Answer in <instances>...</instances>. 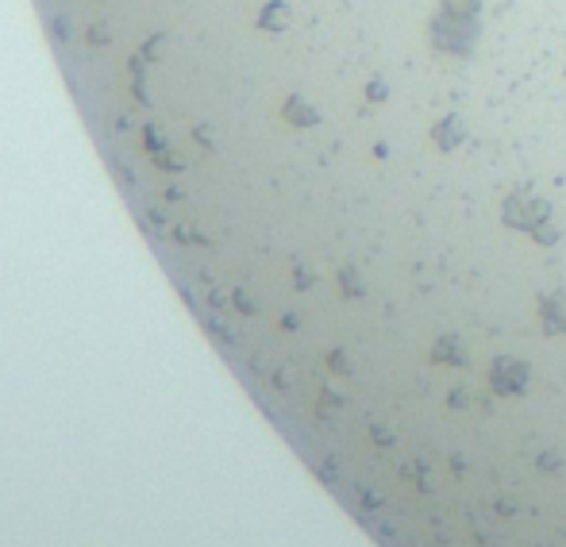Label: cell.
I'll list each match as a JSON object with an SVG mask.
<instances>
[{"label": "cell", "instance_id": "cell-3", "mask_svg": "<svg viewBox=\"0 0 566 547\" xmlns=\"http://www.w3.org/2000/svg\"><path fill=\"white\" fill-rule=\"evenodd\" d=\"M443 12H454V15H478V4L482 0H440Z\"/></svg>", "mask_w": 566, "mask_h": 547}, {"label": "cell", "instance_id": "cell-1", "mask_svg": "<svg viewBox=\"0 0 566 547\" xmlns=\"http://www.w3.org/2000/svg\"><path fill=\"white\" fill-rule=\"evenodd\" d=\"M474 31H478L474 15L443 12V15H436V23H432L436 46H440V51H448V54H467L470 43H474Z\"/></svg>", "mask_w": 566, "mask_h": 547}, {"label": "cell", "instance_id": "cell-2", "mask_svg": "<svg viewBox=\"0 0 566 547\" xmlns=\"http://www.w3.org/2000/svg\"><path fill=\"white\" fill-rule=\"evenodd\" d=\"M436 139L443 143V147H454L459 143V136H462V128H459V116H448L443 124H436V132H432Z\"/></svg>", "mask_w": 566, "mask_h": 547}]
</instances>
